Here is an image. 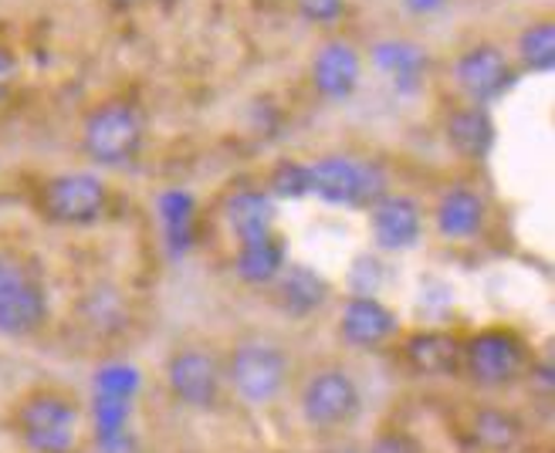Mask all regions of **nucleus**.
<instances>
[{
  "mask_svg": "<svg viewBox=\"0 0 555 453\" xmlns=\"http://www.w3.org/2000/svg\"><path fill=\"white\" fill-rule=\"evenodd\" d=\"M268 186L274 196H282V200H298V196L309 193V166H301L295 159H282L271 169Z\"/></svg>",
  "mask_w": 555,
  "mask_h": 453,
  "instance_id": "nucleus-25",
  "label": "nucleus"
},
{
  "mask_svg": "<svg viewBox=\"0 0 555 453\" xmlns=\"http://www.w3.org/2000/svg\"><path fill=\"white\" fill-rule=\"evenodd\" d=\"M373 65L393 81V89L410 95L427 78V51L413 41H379L373 48Z\"/></svg>",
  "mask_w": 555,
  "mask_h": 453,
  "instance_id": "nucleus-18",
  "label": "nucleus"
},
{
  "mask_svg": "<svg viewBox=\"0 0 555 453\" xmlns=\"http://www.w3.org/2000/svg\"><path fill=\"white\" fill-rule=\"evenodd\" d=\"M301 21L315 27H336L346 14V0H292Z\"/></svg>",
  "mask_w": 555,
  "mask_h": 453,
  "instance_id": "nucleus-27",
  "label": "nucleus"
},
{
  "mask_svg": "<svg viewBox=\"0 0 555 453\" xmlns=\"http://www.w3.org/2000/svg\"><path fill=\"white\" fill-rule=\"evenodd\" d=\"M515 51H518V62L525 72L552 75V68H555V24L548 17H539L529 27H521Z\"/></svg>",
  "mask_w": 555,
  "mask_h": 453,
  "instance_id": "nucleus-22",
  "label": "nucleus"
},
{
  "mask_svg": "<svg viewBox=\"0 0 555 453\" xmlns=\"http://www.w3.org/2000/svg\"><path fill=\"white\" fill-rule=\"evenodd\" d=\"M108 207V190L95 173H59L41 183L38 210L59 226H89Z\"/></svg>",
  "mask_w": 555,
  "mask_h": 453,
  "instance_id": "nucleus-6",
  "label": "nucleus"
},
{
  "mask_svg": "<svg viewBox=\"0 0 555 453\" xmlns=\"http://www.w3.org/2000/svg\"><path fill=\"white\" fill-rule=\"evenodd\" d=\"M271 288H274L278 308L288 311L295 319L312 315V311H319L328 301V281L305 264H285L271 281Z\"/></svg>",
  "mask_w": 555,
  "mask_h": 453,
  "instance_id": "nucleus-14",
  "label": "nucleus"
},
{
  "mask_svg": "<svg viewBox=\"0 0 555 453\" xmlns=\"http://www.w3.org/2000/svg\"><path fill=\"white\" fill-rule=\"evenodd\" d=\"M443 135H448V146L461 159H485L494 150V119L485 105H461L454 108L448 122H443Z\"/></svg>",
  "mask_w": 555,
  "mask_h": 453,
  "instance_id": "nucleus-15",
  "label": "nucleus"
},
{
  "mask_svg": "<svg viewBox=\"0 0 555 453\" xmlns=\"http://www.w3.org/2000/svg\"><path fill=\"white\" fill-rule=\"evenodd\" d=\"M21 75V62H17V54L0 41V102H4L14 89V81Z\"/></svg>",
  "mask_w": 555,
  "mask_h": 453,
  "instance_id": "nucleus-29",
  "label": "nucleus"
},
{
  "mask_svg": "<svg viewBox=\"0 0 555 453\" xmlns=\"http://www.w3.org/2000/svg\"><path fill=\"white\" fill-rule=\"evenodd\" d=\"M146 143V116L126 99H108L81 119V153L95 166H126Z\"/></svg>",
  "mask_w": 555,
  "mask_h": 453,
  "instance_id": "nucleus-1",
  "label": "nucleus"
},
{
  "mask_svg": "<svg viewBox=\"0 0 555 453\" xmlns=\"http://www.w3.org/2000/svg\"><path fill=\"white\" fill-rule=\"evenodd\" d=\"M370 453H421L413 437L400 433V430H386L370 443Z\"/></svg>",
  "mask_w": 555,
  "mask_h": 453,
  "instance_id": "nucleus-28",
  "label": "nucleus"
},
{
  "mask_svg": "<svg viewBox=\"0 0 555 453\" xmlns=\"http://www.w3.org/2000/svg\"><path fill=\"white\" fill-rule=\"evenodd\" d=\"M116 4H135V0H116Z\"/></svg>",
  "mask_w": 555,
  "mask_h": 453,
  "instance_id": "nucleus-31",
  "label": "nucleus"
},
{
  "mask_svg": "<svg viewBox=\"0 0 555 453\" xmlns=\"http://www.w3.org/2000/svg\"><path fill=\"white\" fill-rule=\"evenodd\" d=\"M163 4H173V0H163Z\"/></svg>",
  "mask_w": 555,
  "mask_h": 453,
  "instance_id": "nucleus-32",
  "label": "nucleus"
},
{
  "mask_svg": "<svg viewBox=\"0 0 555 453\" xmlns=\"http://www.w3.org/2000/svg\"><path fill=\"white\" fill-rule=\"evenodd\" d=\"M470 440L481 453H521L525 423L505 410H478L470 419Z\"/></svg>",
  "mask_w": 555,
  "mask_h": 453,
  "instance_id": "nucleus-20",
  "label": "nucleus"
},
{
  "mask_svg": "<svg viewBox=\"0 0 555 453\" xmlns=\"http://www.w3.org/2000/svg\"><path fill=\"white\" fill-rule=\"evenodd\" d=\"M224 217H228V226L237 237V244H251V241L274 234V204H271V196L261 190L234 193L224 207Z\"/></svg>",
  "mask_w": 555,
  "mask_h": 453,
  "instance_id": "nucleus-19",
  "label": "nucleus"
},
{
  "mask_svg": "<svg viewBox=\"0 0 555 453\" xmlns=\"http://www.w3.org/2000/svg\"><path fill=\"white\" fill-rule=\"evenodd\" d=\"M400 4L416 17H427V14H437L440 8H448V0H400Z\"/></svg>",
  "mask_w": 555,
  "mask_h": 453,
  "instance_id": "nucleus-30",
  "label": "nucleus"
},
{
  "mask_svg": "<svg viewBox=\"0 0 555 453\" xmlns=\"http://www.w3.org/2000/svg\"><path fill=\"white\" fill-rule=\"evenodd\" d=\"M48 319V295L31 264L0 247V335L27 338Z\"/></svg>",
  "mask_w": 555,
  "mask_h": 453,
  "instance_id": "nucleus-4",
  "label": "nucleus"
},
{
  "mask_svg": "<svg viewBox=\"0 0 555 453\" xmlns=\"http://www.w3.org/2000/svg\"><path fill=\"white\" fill-rule=\"evenodd\" d=\"M159 217L166 226V241H170L173 254L186 250L190 234H193V200L183 190H170L159 196Z\"/></svg>",
  "mask_w": 555,
  "mask_h": 453,
  "instance_id": "nucleus-23",
  "label": "nucleus"
},
{
  "mask_svg": "<svg viewBox=\"0 0 555 453\" xmlns=\"http://www.w3.org/2000/svg\"><path fill=\"white\" fill-rule=\"evenodd\" d=\"M363 392L343 370H322L301 389V416L315 430H336L359 416Z\"/></svg>",
  "mask_w": 555,
  "mask_h": 453,
  "instance_id": "nucleus-8",
  "label": "nucleus"
},
{
  "mask_svg": "<svg viewBox=\"0 0 555 453\" xmlns=\"http://www.w3.org/2000/svg\"><path fill=\"white\" fill-rule=\"evenodd\" d=\"M14 433L31 453H68L78 437V406L54 389H35L14 406Z\"/></svg>",
  "mask_w": 555,
  "mask_h": 453,
  "instance_id": "nucleus-2",
  "label": "nucleus"
},
{
  "mask_svg": "<svg viewBox=\"0 0 555 453\" xmlns=\"http://www.w3.org/2000/svg\"><path fill=\"white\" fill-rule=\"evenodd\" d=\"M454 81L457 89L467 95L470 105H491L494 99H502L515 85V65L508 62V54L491 44L478 41L457 54L454 62Z\"/></svg>",
  "mask_w": 555,
  "mask_h": 453,
  "instance_id": "nucleus-9",
  "label": "nucleus"
},
{
  "mask_svg": "<svg viewBox=\"0 0 555 453\" xmlns=\"http://www.w3.org/2000/svg\"><path fill=\"white\" fill-rule=\"evenodd\" d=\"M390 177L376 159L322 156L309 166V193L336 207H373L386 196Z\"/></svg>",
  "mask_w": 555,
  "mask_h": 453,
  "instance_id": "nucleus-3",
  "label": "nucleus"
},
{
  "mask_svg": "<svg viewBox=\"0 0 555 453\" xmlns=\"http://www.w3.org/2000/svg\"><path fill=\"white\" fill-rule=\"evenodd\" d=\"M166 383L180 403L207 410L220 400L224 365L207 349H177L166 362Z\"/></svg>",
  "mask_w": 555,
  "mask_h": 453,
  "instance_id": "nucleus-10",
  "label": "nucleus"
},
{
  "mask_svg": "<svg viewBox=\"0 0 555 453\" xmlns=\"http://www.w3.org/2000/svg\"><path fill=\"white\" fill-rule=\"evenodd\" d=\"M434 217H437L440 237H448V241H467V237L481 234L488 207H485V200H481L475 190L454 186V190H448V193L440 196Z\"/></svg>",
  "mask_w": 555,
  "mask_h": 453,
  "instance_id": "nucleus-17",
  "label": "nucleus"
},
{
  "mask_svg": "<svg viewBox=\"0 0 555 453\" xmlns=\"http://www.w3.org/2000/svg\"><path fill=\"white\" fill-rule=\"evenodd\" d=\"M282 268H285V244L278 234H268L251 244H237L234 271L247 285H271Z\"/></svg>",
  "mask_w": 555,
  "mask_h": 453,
  "instance_id": "nucleus-21",
  "label": "nucleus"
},
{
  "mask_svg": "<svg viewBox=\"0 0 555 453\" xmlns=\"http://www.w3.org/2000/svg\"><path fill=\"white\" fill-rule=\"evenodd\" d=\"M464 346L448 332H413L403 346V359L421 376H454L461 370Z\"/></svg>",
  "mask_w": 555,
  "mask_h": 453,
  "instance_id": "nucleus-16",
  "label": "nucleus"
},
{
  "mask_svg": "<svg viewBox=\"0 0 555 453\" xmlns=\"http://www.w3.org/2000/svg\"><path fill=\"white\" fill-rule=\"evenodd\" d=\"M95 389L108 392V396H122V400H132L139 389V373L132 365H105L95 376Z\"/></svg>",
  "mask_w": 555,
  "mask_h": 453,
  "instance_id": "nucleus-26",
  "label": "nucleus"
},
{
  "mask_svg": "<svg viewBox=\"0 0 555 453\" xmlns=\"http://www.w3.org/2000/svg\"><path fill=\"white\" fill-rule=\"evenodd\" d=\"M525 342L508 328H485L467 338L461 352V365L467 376L485 389L508 386L525 373Z\"/></svg>",
  "mask_w": 555,
  "mask_h": 453,
  "instance_id": "nucleus-7",
  "label": "nucleus"
},
{
  "mask_svg": "<svg viewBox=\"0 0 555 453\" xmlns=\"http://www.w3.org/2000/svg\"><path fill=\"white\" fill-rule=\"evenodd\" d=\"M129 419V400L122 396L95 392V430L105 443H116L122 437V427Z\"/></svg>",
  "mask_w": 555,
  "mask_h": 453,
  "instance_id": "nucleus-24",
  "label": "nucleus"
},
{
  "mask_svg": "<svg viewBox=\"0 0 555 453\" xmlns=\"http://www.w3.org/2000/svg\"><path fill=\"white\" fill-rule=\"evenodd\" d=\"M224 376L247 406H264L285 389L288 355L271 342H261V338L241 342L228 359Z\"/></svg>",
  "mask_w": 555,
  "mask_h": 453,
  "instance_id": "nucleus-5",
  "label": "nucleus"
},
{
  "mask_svg": "<svg viewBox=\"0 0 555 453\" xmlns=\"http://www.w3.org/2000/svg\"><path fill=\"white\" fill-rule=\"evenodd\" d=\"M339 335L356 349H376L397 335V315L373 295H352L343 305Z\"/></svg>",
  "mask_w": 555,
  "mask_h": 453,
  "instance_id": "nucleus-13",
  "label": "nucleus"
},
{
  "mask_svg": "<svg viewBox=\"0 0 555 453\" xmlns=\"http://www.w3.org/2000/svg\"><path fill=\"white\" fill-rule=\"evenodd\" d=\"M312 89L328 102H346L363 78V59L349 41H325L312 54Z\"/></svg>",
  "mask_w": 555,
  "mask_h": 453,
  "instance_id": "nucleus-11",
  "label": "nucleus"
},
{
  "mask_svg": "<svg viewBox=\"0 0 555 453\" xmlns=\"http://www.w3.org/2000/svg\"><path fill=\"white\" fill-rule=\"evenodd\" d=\"M373 241L383 250H410L424 234V213L416 200L400 193H386L383 200L370 207Z\"/></svg>",
  "mask_w": 555,
  "mask_h": 453,
  "instance_id": "nucleus-12",
  "label": "nucleus"
}]
</instances>
